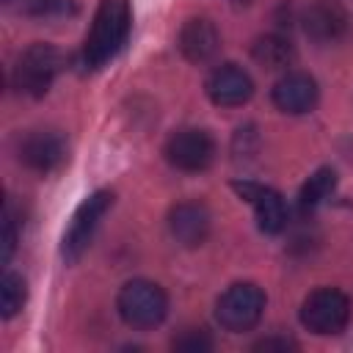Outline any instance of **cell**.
I'll list each match as a JSON object with an SVG mask.
<instances>
[{"mask_svg":"<svg viewBox=\"0 0 353 353\" xmlns=\"http://www.w3.org/2000/svg\"><path fill=\"white\" fill-rule=\"evenodd\" d=\"M132 30V8L130 0H99L94 11L91 30L80 50V63L88 72L108 66L127 44Z\"/></svg>","mask_w":353,"mask_h":353,"instance_id":"1","label":"cell"},{"mask_svg":"<svg viewBox=\"0 0 353 353\" xmlns=\"http://www.w3.org/2000/svg\"><path fill=\"white\" fill-rule=\"evenodd\" d=\"M25 301H28V284H25V279L19 273L6 270V276L0 281V314L6 320H11L14 314L22 312Z\"/></svg>","mask_w":353,"mask_h":353,"instance_id":"17","label":"cell"},{"mask_svg":"<svg viewBox=\"0 0 353 353\" xmlns=\"http://www.w3.org/2000/svg\"><path fill=\"white\" fill-rule=\"evenodd\" d=\"M3 3H11V0H3Z\"/></svg>","mask_w":353,"mask_h":353,"instance_id":"23","label":"cell"},{"mask_svg":"<svg viewBox=\"0 0 353 353\" xmlns=\"http://www.w3.org/2000/svg\"><path fill=\"white\" fill-rule=\"evenodd\" d=\"M295 347V342H290V339H279V336H270V339H259L256 345H254V350H292Z\"/></svg>","mask_w":353,"mask_h":353,"instance_id":"21","label":"cell"},{"mask_svg":"<svg viewBox=\"0 0 353 353\" xmlns=\"http://www.w3.org/2000/svg\"><path fill=\"white\" fill-rule=\"evenodd\" d=\"M14 248H17V215H14L11 201H6V210H3V232H0V262L3 265L11 262Z\"/></svg>","mask_w":353,"mask_h":353,"instance_id":"20","label":"cell"},{"mask_svg":"<svg viewBox=\"0 0 353 353\" xmlns=\"http://www.w3.org/2000/svg\"><path fill=\"white\" fill-rule=\"evenodd\" d=\"M204 91L210 102L218 108H240L254 97V80L243 66L221 63L207 74Z\"/></svg>","mask_w":353,"mask_h":353,"instance_id":"9","label":"cell"},{"mask_svg":"<svg viewBox=\"0 0 353 353\" xmlns=\"http://www.w3.org/2000/svg\"><path fill=\"white\" fill-rule=\"evenodd\" d=\"M251 55L265 69H287L295 61V47H292L290 39H284L279 33H265L254 41Z\"/></svg>","mask_w":353,"mask_h":353,"instance_id":"15","label":"cell"},{"mask_svg":"<svg viewBox=\"0 0 353 353\" xmlns=\"http://www.w3.org/2000/svg\"><path fill=\"white\" fill-rule=\"evenodd\" d=\"M336 188V171L331 165H320L303 185H301V193H298V207L301 212H312L317 210Z\"/></svg>","mask_w":353,"mask_h":353,"instance_id":"16","label":"cell"},{"mask_svg":"<svg viewBox=\"0 0 353 353\" xmlns=\"http://www.w3.org/2000/svg\"><path fill=\"white\" fill-rule=\"evenodd\" d=\"M298 317L317 336L339 334L350 320V298L336 287H317L303 298Z\"/></svg>","mask_w":353,"mask_h":353,"instance_id":"6","label":"cell"},{"mask_svg":"<svg viewBox=\"0 0 353 353\" xmlns=\"http://www.w3.org/2000/svg\"><path fill=\"white\" fill-rule=\"evenodd\" d=\"M232 188L240 193V199H245L254 207L256 226L265 234L284 232V226H287V207H284V199H281L279 190H273L268 185H256V182H234Z\"/></svg>","mask_w":353,"mask_h":353,"instance_id":"12","label":"cell"},{"mask_svg":"<svg viewBox=\"0 0 353 353\" xmlns=\"http://www.w3.org/2000/svg\"><path fill=\"white\" fill-rule=\"evenodd\" d=\"M270 99L281 113L303 116L314 110L320 99V88H317V80L306 72H284L270 88Z\"/></svg>","mask_w":353,"mask_h":353,"instance_id":"11","label":"cell"},{"mask_svg":"<svg viewBox=\"0 0 353 353\" xmlns=\"http://www.w3.org/2000/svg\"><path fill=\"white\" fill-rule=\"evenodd\" d=\"M234 3H251V0H234Z\"/></svg>","mask_w":353,"mask_h":353,"instance_id":"22","label":"cell"},{"mask_svg":"<svg viewBox=\"0 0 353 353\" xmlns=\"http://www.w3.org/2000/svg\"><path fill=\"white\" fill-rule=\"evenodd\" d=\"M61 66H63L61 50L47 41H36L17 58L11 69V85L25 97L39 99L52 88Z\"/></svg>","mask_w":353,"mask_h":353,"instance_id":"3","label":"cell"},{"mask_svg":"<svg viewBox=\"0 0 353 353\" xmlns=\"http://www.w3.org/2000/svg\"><path fill=\"white\" fill-rule=\"evenodd\" d=\"M19 6L28 17H39V19H61L77 14L74 0H22Z\"/></svg>","mask_w":353,"mask_h":353,"instance_id":"18","label":"cell"},{"mask_svg":"<svg viewBox=\"0 0 353 353\" xmlns=\"http://www.w3.org/2000/svg\"><path fill=\"white\" fill-rule=\"evenodd\" d=\"M179 52L190 61V63H210L218 50H221V33L218 28L207 19V17H190L182 28H179Z\"/></svg>","mask_w":353,"mask_h":353,"instance_id":"14","label":"cell"},{"mask_svg":"<svg viewBox=\"0 0 353 353\" xmlns=\"http://www.w3.org/2000/svg\"><path fill=\"white\" fill-rule=\"evenodd\" d=\"M116 309L119 317L135 328V331H149L157 328L165 314H168V295L157 281L149 279H132L121 284L116 295Z\"/></svg>","mask_w":353,"mask_h":353,"instance_id":"2","label":"cell"},{"mask_svg":"<svg viewBox=\"0 0 353 353\" xmlns=\"http://www.w3.org/2000/svg\"><path fill=\"white\" fill-rule=\"evenodd\" d=\"M265 292L259 284L254 281H237V284H229L218 301H215V320L223 331H232V334H243V331H251L259 320H262V312H265Z\"/></svg>","mask_w":353,"mask_h":353,"instance_id":"5","label":"cell"},{"mask_svg":"<svg viewBox=\"0 0 353 353\" xmlns=\"http://www.w3.org/2000/svg\"><path fill=\"white\" fill-rule=\"evenodd\" d=\"M19 163L36 174H52L66 163V138L58 130H33L19 141Z\"/></svg>","mask_w":353,"mask_h":353,"instance_id":"8","label":"cell"},{"mask_svg":"<svg viewBox=\"0 0 353 353\" xmlns=\"http://www.w3.org/2000/svg\"><path fill=\"white\" fill-rule=\"evenodd\" d=\"M303 22V33L317 41V44H331L339 41L347 33L350 17L347 8L339 0H312L301 17Z\"/></svg>","mask_w":353,"mask_h":353,"instance_id":"10","label":"cell"},{"mask_svg":"<svg viewBox=\"0 0 353 353\" xmlns=\"http://www.w3.org/2000/svg\"><path fill=\"white\" fill-rule=\"evenodd\" d=\"M171 347L179 353H207L212 350V336L204 328H185L179 336H174Z\"/></svg>","mask_w":353,"mask_h":353,"instance_id":"19","label":"cell"},{"mask_svg":"<svg viewBox=\"0 0 353 353\" xmlns=\"http://www.w3.org/2000/svg\"><path fill=\"white\" fill-rule=\"evenodd\" d=\"M110 207H113V190H94L91 196H85L77 204V210L61 237V259L66 265H74L88 251V245Z\"/></svg>","mask_w":353,"mask_h":353,"instance_id":"4","label":"cell"},{"mask_svg":"<svg viewBox=\"0 0 353 353\" xmlns=\"http://www.w3.org/2000/svg\"><path fill=\"white\" fill-rule=\"evenodd\" d=\"M212 215L199 201H179L168 212V232L185 248H199L210 237Z\"/></svg>","mask_w":353,"mask_h":353,"instance_id":"13","label":"cell"},{"mask_svg":"<svg viewBox=\"0 0 353 353\" xmlns=\"http://www.w3.org/2000/svg\"><path fill=\"white\" fill-rule=\"evenodd\" d=\"M215 138L201 130V127H182V130H174L163 146V154L165 160L176 168V171H185V174H199V171H207L215 160Z\"/></svg>","mask_w":353,"mask_h":353,"instance_id":"7","label":"cell"}]
</instances>
